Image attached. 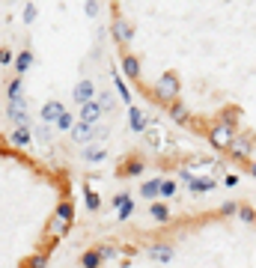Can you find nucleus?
<instances>
[{"instance_id": "1", "label": "nucleus", "mask_w": 256, "mask_h": 268, "mask_svg": "<svg viewBox=\"0 0 256 268\" xmlns=\"http://www.w3.org/2000/svg\"><path fill=\"white\" fill-rule=\"evenodd\" d=\"M155 96L164 98V101H173V104H176V98H179V78H176L173 72H164L161 78L155 81Z\"/></svg>"}, {"instance_id": "2", "label": "nucleus", "mask_w": 256, "mask_h": 268, "mask_svg": "<svg viewBox=\"0 0 256 268\" xmlns=\"http://www.w3.org/2000/svg\"><path fill=\"white\" fill-rule=\"evenodd\" d=\"M209 140H211L217 149H230V146H233V140H235V128H233V122H230V120H224V122L211 125Z\"/></svg>"}, {"instance_id": "3", "label": "nucleus", "mask_w": 256, "mask_h": 268, "mask_svg": "<svg viewBox=\"0 0 256 268\" xmlns=\"http://www.w3.org/2000/svg\"><path fill=\"white\" fill-rule=\"evenodd\" d=\"M69 223H71V203H63L60 209H57V215L51 218V223H48V236H63L66 229H69Z\"/></svg>"}, {"instance_id": "4", "label": "nucleus", "mask_w": 256, "mask_h": 268, "mask_svg": "<svg viewBox=\"0 0 256 268\" xmlns=\"http://www.w3.org/2000/svg\"><path fill=\"white\" fill-rule=\"evenodd\" d=\"M75 101L84 107V104H90V101H95V87H93V81H78V87H75Z\"/></svg>"}, {"instance_id": "5", "label": "nucleus", "mask_w": 256, "mask_h": 268, "mask_svg": "<svg viewBox=\"0 0 256 268\" xmlns=\"http://www.w3.org/2000/svg\"><path fill=\"white\" fill-rule=\"evenodd\" d=\"M63 117H66V107H63L60 101H48V104L42 107V120H45V122H54V125H57Z\"/></svg>"}, {"instance_id": "6", "label": "nucleus", "mask_w": 256, "mask_h": 268, "mask_svg": "<svg viewBox=\"0 0 256 268\" xmlns=\"http://www.w3.org/2000/svg\"><path fill=\"white\" fill-rule=\"evenodd\" d=\"M101 107H98V101H90V104H84L81 107V122H87V125H95L98 120H101Z\"/></svg>"}, {"instance_id": "7", "label": "nucleus", "mask_w": 256, "mask_h": 268, "mask_svg": "<svg viewBox=\"0 0 256 268\" xmlns=\"http://www.w3.org/2000/svg\"><path fill=\"white\" fill-rule=\"evenodd\" d=\"M128 125L134 128V131H146V128H149V125H146V113L140 110V107H128Z\"/></svg>"}, {"instance_id": "8", "label": "nucleus", "mask_w": 256, "mask_h": 268, "mask_svg": "<svg viewBox=\"0 0 256 268\" xmlns=\"http://www.w3.org/2000/svg\"><path fill=\"white\" fill-rule=\"evenodd\" d=\"M114 33H116V39H119L122 45H128V42L134 39V30H131V24H128V21H122V18H116V21H114Z\"/></svg>"}, {"instance_id": "9", "label": "nucleus", "mask_w": 256, "mask_h": 268, "mask_svg": "<svg viewBox=\"0 0 256 268\" xmlns=\"http://www.w3.org/2000/svg\"><path fill=\"white\" fill-rule=\"evenodd\" d=\"M93 134H95V128L87 125V122H81V120H78L75 128H71V140H75V143H87V140H93Z\"/></svg>"}, {"instance_id": "10", "label": "nucleus", "mask_w": 256, "mask_h": 268, "mask_svg": "<svg viewBox=\"0 0 256 268\" xmlns=\"http://www.w3.org/2000/svg\"><path fill=\"white\" fill-rule=\"evenodd\" d=\"M250 149H253V143L247 137H235L233 146H230V152H233L235 158H250Z\"/></svg>"}, {"instance_id": "11", "label": "nucleus", "mask_w": 256, "mask_h": 268, "mask_svg": "<svg viewBox=\"0 0 256 268\" xmlns=\"http://www.w3.org/2000/svg\"><path fill=\"white\" fill-rule=\"evenodd\" d=\"M149 256H152L155 262H173L176 250H173V247H167V244H152V247H149Z\"/></svg>"}, {"instance_id": "12", "label": "nucleus", "mask_w": 256, "mask_h": 268, "mask_svg": "<svg viewBox=\"0 0 256 268\" xmlns=\"http://www.w3.org/2000/svg\"><path fill=\"white\" fill-rule=\"evenodd\" d=\"M161 185H164L161 179H152V182H146V185L140 188V194H143L146 200H155V197L161 194Z\"/></svg>"}, {"instance_id": "13", "label": "nucleus", "mask_w": 256, "mask_h": 268, "mask_svg": "<svg viewBox=\"0 0 256 268\" xmlns=\"http://www.w3.org/2000/svg\"><path fill=\"white\" fill-rule=\"evenodd\" d=\"M95 101H98V107H101L104 113H114V107H116V98L107 93V90H104V93H98V98H95Z\"/></svg>"}, {"instance_id": "14", "label": "nucleus", "mask_w": 256, "mask_h": 268, "mask_svg": "<svg viewBox=\"0 0 256 268\" xmlns=\"http://www.w3.org/2000/svg\"><path fill=\"white\" fill-rule=\"evenodd\" d=\"M9 120H12L18 128H27V125H30V117H27V110H15V107H9Z\"/></svg>"}, {"instance_id": "15", "label": "nucleus", "mask_w": 256, "mask_h": 268, "mask_svg": "<svg viewBox=\"0 0 256 268\" xmlns=\"http://www.w3.org/2000/svg\"><path fill=\"white\" fill-rule=\"evenodd\" d=\"M30 63H33V54H30V51H21V54H18V60H15V72H18V74H24V72L30 69Z\"/></svg>"}, {"instance_id": "16", "label": "nucleus", "mask_w": 256, "mask_h": 268, "mask_svg": "<svg viewBox=\"0 0 256 268\" xmlns=\"http://www.w3.org/2000/svg\"><path fill=\"white\" fill-rule=\"evenodd\" d=\"M122 72L128 74V78H137V74H140V63H137L134 57H125V60H122Z\"/></svg>"}, {"instance_id": "17", "label": "nucleus", "mask_w": 256, "mask_h": 268, "mask_svg": "<svg viewBox=\"0 0 256 268\" xmlns=\"http://www.w3.org/2000/svg\"><path fill=\"white\" fill-rule=\"evenodd\" d=\"M9 140H12V146H27V143H30V131H27V128H15Z\"/></svg>"}, {"instance_id": "18", "label": "nucleus", "mask_w": 256, "mask_h": 268, "mask_svg": "<svg viewBox=\"0 0 256 268\" xmlns=\"http://www.w3.org/2000/svg\"><path fill=\"white\" fill-rule=\"evenodd\" d=\"M149 215H152L155 220H161V223H164V220H170V212H167V206H164V203H152Z\"/></svg>"}, {"instance_id": "19", "label": "nucleus", "mask_w": 256, "mask_h": 268, "mask_svg": "<svg viewBox=\"0 0 256 268\" xmlns=\"http://www.w3.org/2000/svg\"><path fill=\"white\" fill-rule=\"evenodd\" d=\"M114 87H116V93H119V98L131 104V93H128V87H125V81L119 78V74H114Z\"/></svg>"}, {"instance_id": "20", "label": "nucleus", "mask_w": 256, "mask_h": 268, "mask_svg": "<svg viewBox=\"0 0 256 268\" xmlns=\"http://www.w3.org/2000/svg\"><path fill=\"white\" fill-rule=\"evenodd\" d=\"M170 117H173V120H179V122H182V120H188V107L182 104V101L170 104Z\"/></svg>"}, {"instance_id": "21", "label": "nucleus", "mask_w": 256, "mask_h": 268, "mask_svg": "<svg viewBox=\"0 0 256 268\" xmlns=\"http://www.w3.org/2000/svg\"><path fill=\"white\" fill-rule=\"evenodd\" d=\"M84 158H87V161H101V158H104V149H101V146H87V149H84Z\"/></svg>"}, {"instance_id": "22", "label": "nucleus", "mask_w": 256, "mask_h": 268, "mask_svg": "<svg viewBox=\"0 0 256 268\" xmlns=\"http://www.w3.org/2000/svg\"><path fill=\"white\" fill-rule=\"evenodd\" d=\"M211 188H214L211 179H194V182H191V191H197V194H203V191H211Z\"/></svg>"}, {"instance_id": "23", "label": "nucleus", "mask_w": 256, "mask_h": 268, "mask_svg": "<svg viewBox=\"0 0 256 268\" xmlns=\"http://www.w3.org/2000/svg\"><path fill=\"white\" fill-rule=\"evenodd\" d=\"M84 268H98V262H101V256H98V250H90V253H84Z\"/></svg>"}, {"instance_id": "24", "label": "nucleus", "mask_w": 256, "mask_h": 268, "mask_svg": "<svg viewBox=\"0 0 256 268\" xmlns=\"http://www.w3.org/2000/svg\"><path fill=\"white\" fill-rule=\"evenodd\" d=\"M6 96H9V101H15V98H21V78H15V81L9 84V90H6Z\"/></svg>"}, {"instance_id": "25", "label": "nucleus", "mask_w": 256, "mask_h": 268, "mask_svg": "<svg viewBox=\"0 0 256 268\" xmlns=\"http://www.w3.org/2000/svg\"><path fill=\"white\" fill-rule=\"evenodd\" d=\"M161 137H164L161 128H146V140H149V146H161V143H158Z\"/></svg>"}, {"instance_id": "26", "label": "nucleus", "mask_w": 256, "mask_h": 268, "mask_svg": "<svg viewBox=\"0 0 256 268\" xmlns=\"http://www.w3.org/2000/svg\"><path fill=\"white\" fill-rule=\"evenodd\" d=\"M75 125H78V122H75V117H69V113L57 122V128H75Z\"/></svg>"}, {"instance_id": "27", "label": "nucleus", "mask_w": 256, "mask_h": 268, "mask_svg": "<svg viewBox=\"0 0 256 268\" xmlns=\"http://www.w3.org/2000/svg\"><path fill=\"white\" fill-rule=\"evenodd\" d=\"M176 194V182H164L161 185V197H173Z\"/></svg>"}, {"instance_id": "28", "label": "nucleus", "mask_w": 256, "mask_h": 268, "mask_svg": "<svg viewBox=\"0 0 256 268\" xmlns=\"http://www.w3.org/2000/svg\"><path fill=\"white\" fill-rule=\"evenodd\" d=\"M98 256H101V259H111V256H116V250H114L111 244H101V247H98Z\"/></svg>"}, {"instance_id": "29", "label": "nucleus", "mask_w": 256, "mask_h": 268, "mask_svg": "<svg viewBox=\"0 0 256 268\" xmlns=\"http://www.w3.org/2000/svg\"><path fill=\"white\" fill-rule=\"evenodd\" d=\"M36 140H42V143H48V140H51V131H48L45 125H39V128H36Z\"/></svg>"}, {"instance_id": "30", "label": "nucleus", "mask_w": 256, "mask_h": 268, "mask_svg": "<svg viewBox=\"0 0 256 268\" xmlns=\"http://www.w3.org/2000/svg\"><path fill=\"white\" fill-rule=\"evenodd\" d=\"M87 209H90V212H95V209H98V197L93 194V191H87Z\"/></svg>"}, {"instance_id": "31", "label": "nucleus", "mask_w": 256, "mask_h": 268, "mask_svg": "<svg viewBox=\"0 0 256 268\" xmlns=\"http://www.w3.org/2000/svg\"><path fill=\"white\" fill-rule=\"evenodd\" d=\"M125 173H131V176H137V173H143V161H131V164L125 167Z\"/></svg>"}, {"instance_id": "32", "label": "nucleus", "mask_w": 256, "mask_h": 268, "mask_svg": "<svg viewBox=\"0 0 256 268\" xmlns=\"http://www.w3.org/2000/svg\"><path fill=\"white\" fill-rule=\"evenodd\" d=\"M131 215H134V203H125V206L119 209V218H122V220H128Z\"/></svg>"}, {"instance_id": "33", "label": "nucleus", "mask_w": 256, "mask_h": 268, "mask_svg": "<svg viewBox=\"0 0 256 268\" xmlns=\"http://www.w3.org/2000/svg\"><path fill=\"white\" fill-rule=\"evenodd\" d=\"M125 203H131V200H128V194H116V197H114V206H116V209H122Z\"/></svg>"}, {"instance_id": "34", "label": "nucleus", "mask_w": 256, "mask_h": 268, "mask_svg": "<svg viewBox=\"0 0 256 268\" xmlns=\"http://www.w3.org/2000/svg\"><path fill=\"white\" fill-rule=\"evenodd\" d=\"M33 18H36V6H33V3H30V6H27V9H24V21H27V24H30V21H33Z\"/></svg>"}, {"instance_id": "35", "label": "nucleus", "mask_w": 256, "mask_h": 268, "mask_svg": "<svg viewBox=\"0 0 256 268\" xmlns=\"http://www.w3.org/2000/svg\"><path fill=\"white\" fill-rule=\"evenodd\" d=\"M87 15H98V3H95V0H90V3H87Z\"/></svg>"}, {"instance_id": "36", "label": "nucleus", "mask_w": 256, "mask_h": 268, "mask_svg": "<svg viewBox=\"0 0 256 268\" xmlns=\"http://www.w3.org/2000/svg\"><path fill=\"white\" fill-rule=\"evenodd\" d=\"M238 218H241V220H253V218H256V215H253V212H250V209H241V212H238Z\"/></svg>"}, {"instance_id": "37", "label": "nucleus", "mask_w": 256, "mask_h": 268, "mask_svg": "<svg viewBox=\"0 0 256 268\" xmlns=\"http://www.w3.org/2000/svg\"><path fill=\"white\" fill-rule=\"evenodd\" d=\"M30 268H45V256H36V259L30 262Z\"/></svg>"}, {"instance_id": "38", "label": "nucleus", "mask_w": 256, "mask_h": 268, "mask_svg": "<svg viewBox=\"0 0 256 268\" xmlns=\"http://www.w3.org/2000/svg\"><path fill=\"white\" fill-rule=\"evenodd\" d=\"M0 63L9 66V63H12V54H9V51H3V54H0Z\"/></svg>"}, {"instance_id": "39", "label": "nucleus", "mask_w": 256, "mask_h": 268, "mask_svg": "<svg viewBox=\"0 0 256 268\" xmlns=\"http://www.w3.org/2000/svg\"><path fill=\"white\" fill-rule=\"evenodd\" d=\"M224 212H227V215H233V212H241V209H238L235 203H227V206H224Z\"/></svg>"}, {"instance_id": "40", "label": "nucleus", "mask_w": 256, "mask_h": 268, "mask_svg": "<svg viewBox=\"0 0 256 268\" xmlns=\"http://www.w3.org/2000/svg\"><path fill=\"white\" fill-rule=\"evenodd\" d=\"M250 173H253V176H256V161H253V164H250Z\"/></svg>"}]
</instances>
